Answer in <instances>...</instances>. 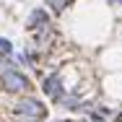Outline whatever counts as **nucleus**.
<instances>
[{
  "mask_svg": "<svg viewBox=\"0 0 122 122\" xmlns=\"http://www.w3.org/2000/svg\"><path fill=\"white\" fill-rule=\"evenodd\" d=\"M0 86H3V91H8V94H31V88H34L31 78L26 73H21L13 62L0 70Z\"/></svg>",
  "mask_w": 122,
  "mask_h": 122,
  "instance_id": "1",
  "label": "nucleus"
},
{
  "mask_svg": "<svg viewBox=\"0 0 122 122\" xmlns=\"http://www.w3.org/2000/svg\"><path fill=\"white\" fill-rule=\"evenodd\" d=\"M13 112H16L18 122H42L47 117V104L26 94L13 104Z\"/></svg>",
  "mask_w": 122,
  "mask_h": 122,
  "instance_id": "2",
  "label": "nucleus"
},
{
  "mask_svg": "<svg viewBox=\"0 0 122 122\" xmlns=\"http://www.w3.org/2000/svg\"><path fill=\"white\" fill-rule=\"evenodd\" d=\"M42 91H44V96H47L49 101H55V104H57L60 99L65 96V91H68V88H65V83H62V75L55 70V73L44 75V81H42Z\"/></svg>",
  "mask_w": 122,
  "mask_h": 122,
  "instance_id": "3",
  "label": "nucleus"
},
{
  "mask_svg": "<svg viewBox=\"0 0 122 122\" xmlns=\"http://www.w3.org/2000/svg\"><path fill=\"white\" fill-rule=\"evenodd\" d=\"M49 24H52V16H49L47 8H31L29 16H26V31H31V34L49 26Z\"/></svg>",
  "mask_w": 122,
  "mask_h": 122,
  "instance_id": "4",
  "label": "nucleus"
},
{
  "mask_svg": "<svg viewBox=\"0 0 122 122\" xmlns=\"http://www.w3.org/2000/svg\"><path fill=\"white\" fill-rule=\"evenodd\" d=\"M70 3L73 0H44V8H47L49 13H55V16H62L70 8Z\"/></svg>",
  "mask_w": 122,
  "mask_h": 122,
  "instance_id": "5",
  "label": "nucleus"
},
{
  "mask_svg": "<svg viewBox=\"0 0 122 122\" xmlns=\"http://www.w3.org/2000/svg\"><path fill=\"white\" fill-rule=\"evenodd\" d=\"M0 55H5V57H10V55H13V42H10V39H5V36H0Z\"/></svg>",
  "mask_w": 122,
  "mask_h": 122,
  "instance_id": "6",
  "label": "nucleus"
},
{
  "mask_svg": "<svg viewBox=\"0 0 122 122\" xmlns=\"http://www.w3.org/2000/svg\"><path fill=\"white\" fill-rule=\"evenodd\" d=\"M5 65H10V57H5V55H0V70H3Z\"/></svg>",
  "mask_w": 122,
  "mask_h": 122,
  "instance_id": "7",
  "label": "nucleus"
}]
</instances>
